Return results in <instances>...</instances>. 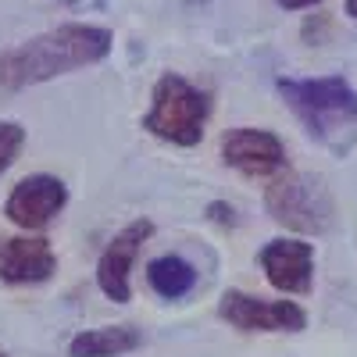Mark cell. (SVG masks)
I'll use <instances>...</instances> for the list:
<instances>
[{"label": "cell", "instance_id": "30bf717a", "mask_svg": "<svg viewBox=\"0 0 357 357\" xmlns=\"http://www.w3.org/2000/svg\"><path fill=\"white\" fill-rule=\"evenodd\" d=\"M57 272V250L47 236L22 232L0 240V282L8 286H43Z\"/></svg>", "mask_w": 357, "mask_h": 357}, {"label": "cell", "instance_id": "9c48e42d", "mask_svg": "<svg viewBox=\"0 0 357 357\" xmlns=\"http://www.w3.org/2000/svg\"><path fill=\"white\" fill-rule=\"evenodd\" d=\"M257 264L268 286L286 296H304L314 286V243L307 240H296V236L268 240L257 250Z\"/></svg>", "mask_w": 357, "mask_h": 357}, {"label": "cell", "instance_id": "5bb4252c", "mask_svg": "<svg viewBox=\"0 0 357 357\" xmlns=\"http://www.w3.org/2000/svg\"><path fill=\"white\" fill-rule=\"evenodd\" d=\"M207 211H211V218H215V222H222V225H236V211H232L229 204H211Z\"/></svg>", "mask_w": 357, "mask_h": 357}, {"label": "cell", "instance_id": "8fae6325", "mask_svg": "<svg viewBox=\"0 0 357 357\" xmlns=\"http://www.w3.org/2000/svg\"><path fill=\"white\" fill-rule=\"evenodd\" d=\"M143 347V333L136 325H97V329H82L72 336L68 354L72 357H126Z\"/></svg>", "mask_w": 357, "mask_h": 357}, {"label": "cell", "instance_id": "8992f818", "mask_svg": "<svg viewBox=\"0 0 357 357\" xmlns=\"http://www.w3.org/2000/svg\"><path fill=\"white\" fill-rule=\"evenodd\" d=\"M151 236H154V222L136 218L107 240V247L97 257V286L107 301H114V304L132 301V268H136V257Z\"/></svg>", "mask_w": 357, "mask_h": 357}, {"label": "cell", "instance_id": "52a82bcc", "mask_svg": "<svg viewBox=\"0 0 357 357\" xmlns=\"http://www.w3.org/2000/svg\"><path fill=\"white\" fill-rule=\"evenodd\" d=\"M65 204H68L65 178H57L50 172H36V175H25L15 183V190L4 200V215L22 232H43L65 211Z\"/></svg>", "mask_w": 357, "mask_h": 357}, {"label": "cell", "instance_id": "e0dca14e", "mask_svg": "<svg viewBox=\"0 0 357 357\" xmlns=\"http://www.w3.org/2000/svg\"><path fill=\"white\" fill-rule=\"evenodd\" d=\"M0 357H11V354H8V350H0Z\"/></svg>", "mask_w": 357, "mask_h": 357}, {"label": "cell", "instance_id": "6da1fadb", "mask_svg": "<svg viewBox=\"0 0 357 357\" xmlns=\"http://www.w3.org/2000/svg\"><path fill=\"white\" fill-rule=\"evenodd\" d=\"M114 36L100 25L68 22L50 33H40L11 50L0 54V86L4 89H25L57 75H68L75 68H89L111 54Z\"/></svg>", "mask_w": 357, "mask_h": 357}, {"label": "cell", "instance_id": "2e32d148", "mask_svg": "<svg viewBox=\"0 0 357 357\" xmlns=\"http://www.w3.org/2000/svg\"><path fill=\"white\" fill-rule=\"evenodd\" d=\"M347 15H350V18H357V0H347Z\"/></svg>", "mask_w": 357, "mask_h": 357}, {"label": "cell", "instance_id": "7a4b0ae2", "mask_svg": "<svg viewBox=\"0 0 357 357\" xmlns=\"http://www.w3.org/2000/svg\"><path fill=\"white\" fill-rule=\"evenodd\" d=\"M279 93L293 107V114L307 126L311 136L321 143L340 146V136L357 118V89L340 79H279Z\"/></svg>", "mask_w": 357, "mask_h": 357}, {"label": "cell", "instance_id": "ba28073f", "mask_svg": "<svg viewBox=\"0 0 357 357\" xmlns=\"http://www.w3.org/2000/svg\"><path fill=\"white\" fill-rule=\"evenodd\" d=\"M222 161L247 178H275L286 172V143L272 129L240 126L222 136Z\"/></svg>", "mask_w": 357, "mask_h": 357}, {"label": "cell", "instance_id": "3957f363", "mask_svg": "<svg viewBox=\"0 0 357 357\" xmlns=\"http://www.w3.org/2000/svg\"><path fill=\"white\" fill-rule=\"evenodd\" d=\"M211 118V97L183 75H161L151 93V111L143 114V129L172 143V146H197L204 139V126Z\"/></svg>", "mask_w": 357, "mask_h": 357}, {"label": "cell", "instance_id": "7c38bea8", "mask_svg": "<svg viewBox=\"0 0 357 357\" xmlns=\"http://www.w3.org/2000/svg\"><path fill=\"white\" fill-rule=\"evenodd\" d=\"M146 286L165 301H183L197 286V268L178 254H161L146 264Z\"/></svg>", "mask_w": 357, "mask_h": 357}, {"label": "cell", "instance_id": "277c9868", "mask_svg": "<svg viewBox=\"0 0 357 357\" xmlns=\"http://www.w3.org/2000/svg\"><path fill=\"white\" fill-rule=\"evenodd\" d=\"M264 207L279 225L304 236L329 232L336 218V200L329 186L311 172H279L264 190Z\"/></svg>", "mask_w": 357, "mask_h": 357}, {"label": "cell", "instance_id": "4fadbf2b", "mask_svg": "<svg viewBox=\"0 0 357 357\" xmlns=\"http://www.w3.org/2000/svg\"><path fill=\"white\" fill-rule=\"evenodd\" d=\"M25 126L22 122H11V118H4L0 122V175H4L25 151Z\"/></svg>", "mask_w": 357, "mask_h": 357}, {"label": "cell", "instance_id": "9a60e30c", "mask_svg": "<svg viewBox=\"0 0 357 357\" xmlns=\"http://www.w3.org/2000/svg\"><path fill=\"white\" fill-rule=\"evenodd\" d=\"M279 8H286V11H304V8H314V4H321V0H275Z\"/></svg>", "mask_w": 357, "mask_h": 357}, {"label": "cell", "instance_id": "5b68a950", "mask_svg": "<svg viewBox=\"0 0 357 357\" xmlns=\"http://www.w3.org/2000/svg\"><path fill=\"white\" fill-rule=\"evenodd\" d=\"M218 318L240 333H304L307 311L296 301H268L247 289H225L218 301Z\"/></svg>", "mask_w": 357, "mask_h": 357}]
</instances>
